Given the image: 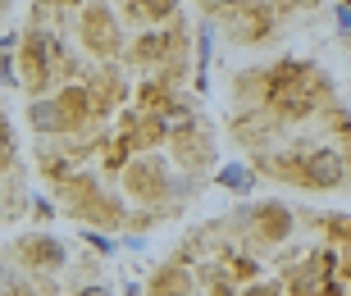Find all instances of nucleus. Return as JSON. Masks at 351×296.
Here are the masks:
<instances>
[{"mask_svg":"<svg viewBox=\"0 0 351 296\" xmlns=\"http://www.w3.org/2000/svg\"><path fill=\"white\" fill-rule=\"evenodd\" d=\"M87 296H110V292H87Z\"/></svg>","mask_w":351,"mask_h":296,"instance_id":"nucleus-6","label":"nucleus"},{"mask_svg":"<svg viewBox=\"0 0 351 296\" xmlns=\"http://www.w3.org/2000/svg\"><path fill=\"white\" fill-rule=\"evenodd\" d=\"M87 41H91V51H114V23L101 10L87 14Z\"/></svg>","mask_w":351,"mask_h":296,"instance_id":"nucleus-1","label":"nucleus"},{"mask_svg":"<svg viewBox=\"0 0 351 296\" xmlns=\"http://www.w3.org/2000/svg\"><path fill=\"white\" fill-rule=\"evenodd\" d=\"M169 10H173V0H142V10H137V14H151V18H165Z\"/></svg>","mask_w":351,"mask_h":296,"instance_id":"nucleus-4","label":"nucleus"},{"mask_svg":"<svg viewBox=\"0 0 351 296\" xmlns=\"http://www.w3.org/2000/svg\"><path fill=\"white\" fill-rule=\"evenodd\" d=\"M32 123H37V128H60V110H55V105H37V110H32Z\"/></svg>","mask_w":351,"mask_h":296,"instance_id":"nucleus-3","label":"nucleus"},{"mask_svg":"<svg viewBox=\"0 0 351 296\" xmlns=\"http://www.w3.org/2000/svg\"><path fill=\"white\" fill-rule=\"evenodd\" d=\"M219 182H223V187H247V173H242V169H223V173H219Z\"/></svg>","mask_w":351,"mask_h":296,"instance_id":"nucleus-5","label":"nucleus"},{"mask_svg":"<svg viewBox=\"0 0 351 296\" xmlns=\"http://www.w3.org/2000/svg\"><path fill=\"white\" fill-rule=\"evenodd\" d=\"M247 296H269V292H247Z\"/></svg>","mask_w":351,"mask_h":296,"instance_id":"nucleus-7","label":"nucleus"},{"mask_svg":"<svg viewBox=\"0 0 351 296\" xmlns=\"http://www.w3.org/2000/svg\"><path fill=\"white\" fill-rule=\"evenodd\" d=\"M306 178H311V182H338L342 169H338V160H333L328 151H315L311 155V169H306Z\"/></svg>","mask_w":351,"mask_h":296,"instance_id":"nucleus-2","label":"nucleus"}]
</instances>
